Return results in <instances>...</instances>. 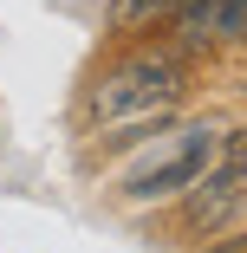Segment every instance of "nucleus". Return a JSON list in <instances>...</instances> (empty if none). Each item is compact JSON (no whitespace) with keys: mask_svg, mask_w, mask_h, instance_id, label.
<instances>
[{"mask_svg":"<svg viewBox=\"0 0 247 253\" xmlns=\"http://www.w3.org/2000/svg\"><path fill=\"white\" fill-rule=\"evenodd\" d=\"M182 227H189V234H202V240L247 227V169L221 156L202 182L182 195Z\"/></svg>","mask_w":247,"mask_h":253,"instance_id":"7ed1b4c3","label":"nucleus"},{"mask_svg":"<svg viewBox=\"0 0 247 253\" xmlns=\"http://www.w3.org/2000/svg\"><path fill=\"white\" fill-rule=\"evenodd\" d=\"M221 156H228V163H241V169H247V124H241V130H234V136H221Z\"/></svg>","mask_w":247,"mask_h":253,"instance_id":"423d86ee","label":"nucleus"},{"mask_svg":"<svg viewBox=\"0 0 247 253\" xmlns=\"http://www.w3.org/2000/svg\"><path fill=\"white\" fill-rule=\"evenodd\" d=\"M221 253H247V234H241V240H228V247H221Z\"/></svg>","mask_w":247,"mask_h":253,"instance_id":"0eeeda50","label":"nucleus"},{"mask_svg":"<svg viewBox=\"0 0 247 253\" xmlns=\"http://www.w3.org/2000/svg\"><path fill=\"white\" fill-rule=\"evenodd\" d=\"M189 91V72L176 52H124L117 65H104L85 91V124L91 136H137L176 117Z\"/></svg>","mask_w":247,"mask_h":253,"instance_id":"f257e3e1","label":"nucleus"},{"mask_svg":"<svg viewBox=\"0 0 247 253\" xmlns=\"http://www.w3.org/2000/svg\"><path fill=\"white\" fill-rule=\"evenodd\" d=\"M221 156V136L215 130H176V136H156V149L143 156L137 169H124L117 195L124 201H169V195H189L195 182H202Z\"/></svg>","mask_w":247,"mask_h":253,"instance_id":"f03ea898","label":"nucleus"},{"mask_svg":"<svg viewBox=\"0 0 247 253\" xmlns=\"http://www.w3.org/2000/svg\"><path fill=\"white\" fill-rule=\"evenodd\" d=\"M169 20L189 45H234V39H247V0H189Z\"/></svg>","mask_w":247,"mask_h":253,"instance_id":"20e7f679","label":"nucleus"},{"mask_svg":"<svg viewBox=\"0 0 247 253\" xmlns=\"http://www.w3.org/2000/svg\"><path fill=\"white\" fill-rule=\"evenodd\" d=\"M169 13H176V0H111V7H104V26L117 39H137V33H156Z\"/></svg>","mask_w":247,"mask_h":253,"instance_id":"39448f33","label":"nucleus"}]
</instances>
